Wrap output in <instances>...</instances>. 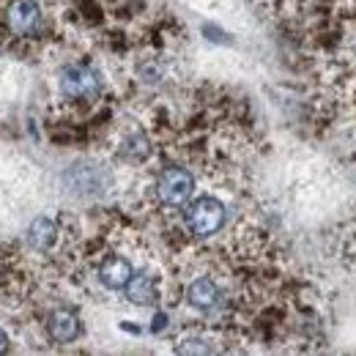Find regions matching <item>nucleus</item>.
<instances>
[{"label":"nucleus","instance_id":"f257e3e1","mask_svg":"<svg viewBox=\"0 0 356 356\" xmlns=\"http://www.w3.org/2000/svg\"><path fill=\"white\" fill-rule=\"evenodd\" d=\"M186 225L195 236H214L225 225V206L217 197H197L186 209Z\"/></svg>","mask_w":356,"mask_h":356},{"label":"nucleus","instance_id":"f03ea898","mask_svg":"<svg viewBox=\"0 0 356 356\" xmlns=\"http://www.w3.org/2000/svg\"><path fill=\"white\" fill-rule=\"evenodd\" d=\"M192 189H195V178L184 168H168L156 181V195L165 206H184L192 197Z\"/></svg>","mask_w":356,"mask_h":356},{"label":"nucleus","instance_id":"7ed1b4c3","mask_svg":"<svg viewBox=\"0 0 356 356\" xmlns=\"http://www.w3.org/2000/svg\"><path fill=\"white\" fill-rule=\"evenodd\" d=\"M99 88V74L90 66H66L60 74V90L69 99H93Z\"/></svg>","mask_w":356,"mask_h":356},{"label":"nucleus","instance_id":"20e7f679","mask_svg":"<svg viewBox=\"0 0 356 356\" xmlns=\"http://www.w3.org/2000/svg\"><path fill=\"white\" fill-rule=\"evenodd\" d=\"M39 19H42V8H39L36 0H14L6 11V25L19 36L33 33Z\"/></svg>","mask_w":356,"mask_h":356},{"label":"nucleus","instance_id":"39448f33","mask_svg":"<svg viewBox=\"0 0 356 356\" xmlns=\"http://www.w3.org/2000/svg\"><path fill=\"white\" fill-rule=\"evenodd\" d=\"M49 337L55 343H72L77 334H80V318L72 310H55L49 315Z\"/></svg>","mask_w":356,"mask_h":356},{"label":"nucleus","instance_id":"423d86ee","mask_svg":"<svg viewBox=\"0 0 356 356\" xmlns=\"http://www.w3.org/2000/svg\"><path fill=\"white\" fill-rule=\"evenodd\" d=\"M132 266H129V261L127 258H107L102 268H99V280H102V285H107L110 291H121V288H127V282L132 280Z\"/></svg>","mask_w":356,"mask_h":356},{"label":"nucleus","instance_id":"0eeeda50","mask_svg":"<svg viewBox=\"0 0 356 356\" xmlns=\"http://www.w3.org/2000/svg\"><path fill=\"white\" fill-rule=\"evenodd\" d=\"M55 241H58V225L47 217H36L28 227V244L39 252H47V250H52Z\"/></svg>","mask_w":356,"mask_h":356},{"label":"nucleus","instance_id":"6e6552de","mask_svg":"<svg viewBox=\"0 0 356 356\" xmlns=\"http://www.w3.org/2000/svg\"><path fill=\"white\" fill-rule=\"evenodd\" d=\"M217 299H220V291H217V285H214L209 277H200V280H195V282L186 288V302H189L192 307H197V310L214 307Z\"/></svg>","mask_w":356,"mask_h":356},{"label":"nucleus","instance_id":"1a4fd4ad","mask_svg":"<svg viewBox=\"0 0 356 356\" xmlns=\"http://www.w3.org/2000/svg\"><path fill=\"white\" fill-rule=\"evenodd\" d=\"M124 291L134 305H151L156 299V288H154V280L148 274H132V280L127 282Z\"/></svg>","mask_w":356,"mask_h":356},{"label":"nucleus","instance_id":"9d476101","mask_svg":"<svg viewBox=\"0 0 356 356\" xmlns=\"http://www.w3.org/2000/svg\"><path fill=\"white\" fill-rule=\"evenodd\" d=\"M6 348H8V337H6V332L0 329V354H3Z\"/></svg>","mask_w":356,"mask_h":356},{"label":"nucleus","instance_id":"9b49d317","mask_svg":"<svg viewBox=\"0 0 356 356\" xmlns=\"http://www.w3.org/2000/svg\"><path fill=\"white\" fill-rule=\"evenodd\" d=\"M165 321H168V318H165V315H162V312H159V315H156V323H154V329H156V332H159V329H162V326H165Z\"/></svg>","mask_w":356,"mask_h":356}]
</instances>
